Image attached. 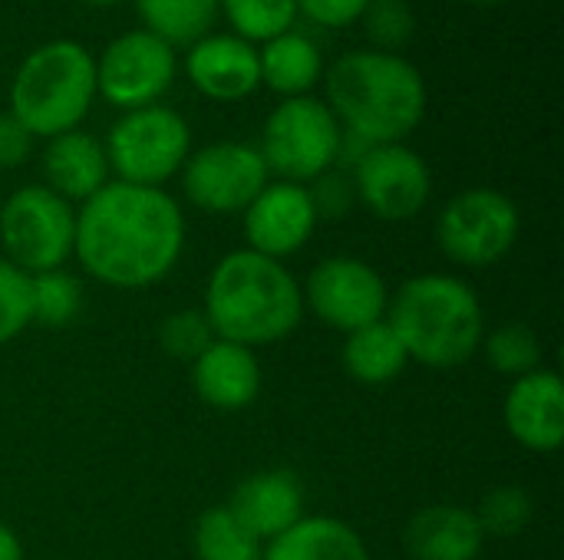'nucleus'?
Masks as SVG:
<instances>
[{
  "instance_id": "nucleus-1",
  "label": "nucleus",
  "mask_w": 564,
  "mask_h": 560,
  "mask_svg": "<svg viewBox=\"0 0 564 560\" xmlns=\"http://www.w3.org/2000/svg\"><path fill=\"white\" fill-rule=\"evenodd\" d=\"M185 248V218L162 188L106 182L76 211L73 254L106 287L142 290L172 274Z\"/></svg>"
},
{
  "instance_id": "nucleus-2",
  "label": "nucleus",
  "mask_w": 564,
  "mask_h": 560,
  "mask_svg": "<svg viewBox=\"0 0 564 560\" xmlns=\"http://www.w3.org/2000/svg\"><path fill=\"white\" fill-rule=\"evenodd\" d=\"M202 314L215 340L254 350L278 343L301 327L304 294L281 261L241 248L212 267Z\"/></svg>"
},
{
  "instance_id": "nucleus-3",
  "label": "nucleus",
  "mask_w": 564,
  "mask_h": 560,
  "mask_svg": "<svg viewBox=\"0 0 564 560\" xmlns=\"http://www.w3.org/2000/svg\"><path fill=\"white\" fill-rule=\"evenodd\" d=\"M327 109L370 145L403 142L426 116V83L400 53L350 50L327 69Z\"/></svg>"
},
{
  "instance_id": "nucleus-4",
  "label": "nucleus",
  "mask_w": 564,
  "mask_h": 560,
  "mask_svg": "<svg viewBox=\"0 0 564 560\" xmlns=\"http://www.w3.org/2000/svg\"><path fill=\"white\" fill-rule=\"evenodd\" d=\"M387 323L406 356L449 370L473 360L486 337V314L476 290L453 274H416L387 304Z\"/></svg>"
},
{
  "instance_id": "nucleus-5",
  "label": "nucleus",
  "mask_w": 564,
  "mask_h": 560,
  "mask_svg": "<svg viewBox=\"0 0 564 560\" xmlns=\"http://www.w3.org/2000/svg\"><path fill=\"white\" fill-rule=\"evenodd\" d=\"M96 99V59L76 40L36 46L10 83V116L36 139L73 132Z\"/></svg>"
},
{
  "instance_id": "nucleus-6",
  "label": "nucleus",
  "mask_w": 564,
  "mask_h": 560,
  "mask_svg": "<svg viewBox=\"0 0 564 560\" xmlns=\"http://www.w3.org/2000/svg\"><path fill=\"white\" fill-rule=\"evenodd\" d=\"M344 129L327 109V102L314 96L284 99L264 122L261 132V158L268 172L281 175V182H317L337 165Z\"/></svg>"
},
{
  "instance_id": "nucleus-7",
  "label": "nucleus",
  "mask_w": 564,
  "mask_h": 560,
  "mask_svg": "<svg viewBox=\"0 0 564 560\" xmlns=\"http://www.w3.org/2000/svg\"><path fill=\"white\" fill-rule=\"evenodd\" d=\"M76 241V211L46 185H23L0 205L3 257L23 274L59 271Z\"/></svg>"
},
{
  "instance_id": "nucleus-8",
  "label": "nucleus",
  "mask_w": 564,
  "mask_h": 560,
  "mask_svg": "<svg viewBox=\"0 0 564 560\" xmlns=\"http://www.w3.org/2000/svg\"><path fill=\"white\" fill-rule=\"evenodd\" d=\"M109 172L119 182L162 188L172 175L182 172L185 158L192 155V129L188 122L169 106H145L126 112L106 139Z\"/></svg>"
},
{
  "instance_id": "nucleus-9",
  "label": "nucleus",
  "mask_w": 564,
  "mask_h": 560,
  "mask_svg": "<svg viewBox=\"0 0 564 560\" xmlns=\"http://www.w3.org/2000/svg\"><path fill=\"white\" fill-rule=\"evenodd\" d=\"M519 208L499 188H466L436 218L440 251L459 267H492L519 241Z\"/></svg>"
},
{
  "instance_id": "nucleus-10",
  "label": "nucleus",
  "mask_w": 564,
  "mask_h": 560,
  "mask_svg": "<svg viewBox=\"0 0 564 560\" xmlns=\"http://www.w3.org/2000/svg\"><path fill=\"white\" fill-rule=\"evenodd\" d=\"M175 50L149 30L116 36L96 59V92L116 109H145L175 83Z\"/></svg>"
},
{
  "instance_id": "nucleus-11",
  "label": "nucleus",
  "mask_w": 564,
  "mask_h": 560,
  "mask_svg": "<svg viewBox=\"0 0 564 560\" xmlns=\"http://www.w3.org/2000/svg\"><path fill=\"white\" fill-rule=\"evenodd\" d=\"M268 182L271 172L261 152L248 142H212L192 152L182 165L185 198L208 215L245 211Z\"/></svg>"
},
{
  "instance_id": "nucleus-12",
  "label": "nucleus",
  "mask_w": 564,
  "mask_h": 560,
  "mask_svg": "<svg viewBox=\"0 0 564 560\" xmlns=\"http://www.w3.org/2000/svg\"><path fill=\"white\" fill-rule=\"evenodd\" d=\"M304 307L327 323L330 330L354 333L383 320L390 290L383 277L360 257H327L321 261L304 284Z\"/></svg>"
},
{
  "instance_id": "nucleus-13",
  "label": "nucleus",
  "mask_w": 564,
  "mask_h": 560,
  "mask_svg": "<svg viewBox=\"0 0 564 560\" xmlns=\"http://www.w3.org/2000/svg\"><path fill=\"white\" fill-rule=\"evenodd\" d=\"M354 191L380 221H410L426 208L433 175L423 155L403 142L370 145L354 165Z\"/></svg>"
},
{
  "instance_id": "nucleus-14",
  "label": "nucleus",
  "mask_w": 564,
  "mask_h": 560,
  "mask_svg": "<svg viewBox=\"0 0 564 560\" xmlns=\"http://www.w3.org/2000/svg\"><path fill=\"white\" fill-rule=\"evenodd\" d=\"M317 228V208L307 185L297 182H268L261 195L245 208V238L248 248L264 257L297 254Z\"/></svg>"
},
{
  "instance_id": "nucleus-15",
  "label": "nucleus",
  "mask_w": 564,
  "mask_h": 560,
  "mask_svg": "<svg viewBox=\"0 0 564 560\" xmlns=\"http://www.w3.org/2000/svg\"><path fill=\"white\" fill-rule=\"evenodd\" d=\"M502 419L509 436L529 452H555L564 439V383L555 370H535L512 380Z\"/></svg>"
},
{
  "instance_id": "nucleus-16",
  "label": "nucleus",
  "mask_w": 564,
  "mask_h": 560,
  "mask_svg": "<svg viewBox=\"0 0 564 560\" xmlns=\"http://www.w3.org/2000/svg\"><path fill=\"white\" fill-rule=\"evenodd\" d=\"M185 73L202 96L218 102H238L261 86L258 50L235 33H208L192 43Z\"/></svg>"
},
{
  "instance_id": "nucleus-17",
  "label": "nucleus",
  "mask_w": 564,
  "mask_h": 560,
  "mask_svg": "<svg viewBox=\"0 0 564 560\" xmlns=\"http://www.w3.org/2000/svg\"><path fill=\"white\" fill-rule=\"evenodd\" d=\"M258 541H274L304 518V488L288 469H264L241 479L225 505Z\"/></svg>"
},
{
  "instance_id": "nucleus-18",
  "label": "nucleus",
  "mask_w": 564,
  "mask_h": 560,
  "mask_svg": "<svg viewBox=\"0 0 564 560\" xmlns=\"http://www.w3.org/2000/svg\"><path fill=\"white\" fill-rule=\"evenodd\" d=\"M192 386L205 406L218 413H238L248 409L261 393V363L254 350L215 340L192 363Z\"/></svg>"
},
{
  "instance_id": "nucleus-19",
  "label": "nucleus",
  "mask_w": 564,
  "mask_h": 560,
  "mask_svg": "<svg viewBox=\"0 0 564 560\" xmlns=\"http://www.w3.org/2000/svg\"><path fill=\"white\" fill-rule=\"evenodd\" d=\"M403 545L413 560H476L486 535L473 508L426 505L406 521Z\"/></svg>"
},
{
  "instance_id": "nucleus-20",
  "label": "nucleus",
  "mask_w": 564,
  "mask_h": 560,
  "mask_svg": "<svg viewBox=\"0 0 564 560\" xmlns=\"http://www.w3.org/2000/svg\"><path fill=\"white\" fill-rule=\"evenodd\" d=\"M46 188L66 201H86L109 182V158L99 139L89 132H63L43 149Z\"/></svg>"
},
{
  "instance_id": "nucleus-21",
  "label": "nucleus",
  "mask_w": 564,
  "mask_h": 560,
  "mask_svg": "<svg viewBox=\"0 0 564 560\" xmlns=\"http://www.w3.org/2000/svg\"><path fill=\"white\" fill-rule=\"evenodd\" d=\"M261 560H370L364 538L340 518H301L268 541Z\"/></svg>"
},
{
  "instance_id": "nucleus-22",
  "label": "nucleus",
  "mask_w": 564,
  "mask_h": 560,
  "mask_svg": "<svg viewBox=\"0 0 564 560\" xmlns=\"http://www.w3.org/2000/svg\"><path fill=\"white\" fill-rule=\"evenodd\" d=\"M258 66H261V83L268 89L281 92L284 99H294L314 89V83L324 73V56L307 36L288 30L264 43V50L258 53Z\"/></svg>"
},
{
  "instance_id": "nucleus-23",
  "label": "nucleus",
  "mask_w": 564,
  "mask_h": 560,
  "mask_svg": "<svg viewBox=\"0 0 564 560\" xmlns=\"http://www.w3.org/2000/svg\"><path fill=\"white\" fill-rule=\"evenodd\" d=\"M340 363L350 380H357L364 386H383V383H393L406 370L410 356H406L403 343L397 340V333L390 330V323L377 320L370 327L347 333Z\"/></svg>"
},
{
  "instance_id": "nucleus-24",
  "label": "nucleus",
  "mask_w": 564,
  "mask_h": 560,
  "mask_svg": "<svg viewBox=\"0 0 564 560\" xmlns=\"http://www.w3.org/2000/svg\"><path fill=\"white\" fill-rule=\"evenodd\" d=\"M142 17V30L175 46H192L208 36L212 23L218 20L221 0H135Z\"/></svg>"
},
{
  "instance_id": "nucleus-25",
  "label": "nucleus",
  "mask_w": 564,
  "mask_h": 560,
  "mask_svg": "<svg viewBox=\"0 0 564 560\" xmlns=\"http://www.w3.org/2000/svg\"><path fill=\"white\" fill-rule=\"evenodd\" d=\"M261 541L225 508H208L195 521V558L198 560H261Z\"/></svg>"
},
{
  "instance_id": "nucleus-26",
  "label": "nucleus",
  "mask_w": 564,
  "mask_h": 560,
  "mask_svg": "<svg viewBox=\"0 0 564 560\" xmlns=\"http://www.w3.org/2000/svg\"><path fill=\"white\" fill-rule=\"evenodd\" d=\"M482 350L489 366L506 380H522L542 370V340L529 323H502L489 337H482Z\"/></svg>"
},
{
  "instance_id": "nucleus-27",
  "label": "nucleus",
  "mask_w": 564,
  "mask_h": 560,
  "mask_svg": "<svg viewBox=\"0 0 564 560\" xmlns=\"http://www.w3.org/2000/svg\"><path fill=\"white\" fill-rule=\"evenodd\" d=\"M33 323L46 330H63L83 314V284L69 271H43L30 277Z\"/></svg>"
},
{
  "instance_id": "nucleus-28",
  "label": "nucleus",
  "mask_w": 564,
  "mask_h": 560,
  "mask_svg": "<svg viewBox=\"0 0 564 560\" xmlns=\"http://www.w3.org/2000/svg\"><path fill=\"white\" fill-rule=\"evenodd\" d=\"M221 10L245 43H268L297 20V0H221Z\"/></svg>"
},
{
  "instance_id": "nucleus-29",
  "label": "nucleus",
  "mask_w": 564,
  "mask_h": 560,
  "mask_svg": "<svg viewBox=\"0 0 564 560\" xmlns=\"http://www.w3.org/2000/svg\"><path fill=\"white\" fill-rule=\"evenodd\" d=\"M532 518H535V502L519 485L492 488L476 508V521L486 538H519L532 525Z\"/></svg>"
},
{
  "instance_id": "nucleus-30",
  "label": "nucleus",
  "mask_w": 564,
  "mask_h": 560,
  "mask_svg": "<svg viewBox=\"0 0 564 560\" xmlns=\"http://www.w3.org/2000/svg\"><path fill=\"white\" fill-rule=\"evenodd\" d=\"M33 323L30 274L0 257V347L17 340Z\"/></svg>"
},
{
  "instance_id": "nucleus-31",
  "label": "nucleus",
  "mask_w": 564,
  "mask_h": 560,
  "mask_svg": "<svg viewBox=\"0 0 564 560\" xmlns=\"http://www.w3.org/2000/svg\"><path fill=\"white\" fill-rule=\"evenodd\" d=\"M360 20L367 26V36L383 53H397L400 46H406L416 30L413 7L406 0H370Z\"/></svg>"
},
{
  "instance_id": "nucleus-32",
  "label": "nucleus",
  "mask_w": 564,
  "mask_h": 560,
  "mask_svg": "<svg viewBox=\"0 0 564 560\" xmlns=\"http://www.w3.org/2000/svg\"><path fill=\"white\" fill-rule=\"evenodd\" d=\"M159 343L165 353H172L175 360H188L195 363L212 343H215V333L205 320L202 310H175L162 320L159 327Z\"/></svg>"
},
{
  "instance_id": "nucleus-33",
  "label": "nucleus",
  "mask_w": 564,
  "mask_h": 560,
  "mask_svg": "<svg viewBox=\"0 0 564 560\" xmlns=\"http://www.w3.org/2000/svg\"><path fill=\"white\" fill-rule=\"evenodd\" d=\"M370 0H297V13L311 17L314 23L327 26V30H344L354 26Z\"/></svg>"
},
{
  "instance_id": "nucleus-34",
  "label": "nucleus",
  "mask_w": 564,
  "mask_h": 560,
  "mask_svg": "<svg viewBox=\"0 0 564 560\" xmlns=\"http://www.w3.org/2000/svg\"><path fill=\"white\" fill-rule=\"evenodd\" d=\"M33 135L10 116L0 112V168H17L30 158Z\"/></svg>"
},
{
  "instance_id": "nucleus-35",
  "label": "nucleus",
  "mask_w": 564,
  "mask_h": 560,
  "mask_svg": "<svg viewBox=\"0 0 564 560\" xmlns=\"http://www.w3.org/2000/svg\"><path fill=\"white\" fill-rule=\"evenodd\" d=\"M311 198H314V208H317V218H337L347 211L354 191L350 185L340 178V175H321L317 178V188H311Z\"/></svg>"
},
{
  "instance_id": "nucleus-36",
  "label": "nucleus",
  "mask_w": 564,
  "mask_h": 560,
  "mask_svg": "<svg viewBox=\"0 0 564 560\" xmlns=\"http://www.w3.org/2000/svg\"><path fill=\"white\" fill-rule=\"evenodd\" d=\"M0 560H23V545L10 525H0Z\"/></svg>"
},
{
  "instance_id": "nucleus-37",
  "label": "nucleus",
  "mask_w": 564,
  "mask_h": 560,
  "mask_svg": "<svg viewBox=\"0 0 564 560\" xmlns=\"http://www.w3.org/2000/svg\"><path fill=\"white\" fill-rule=\"evenodd\" d=\"M463 3H479V7H492V3H509V0H463Z\"/></svg>"
},
{
  "instance_id": "nucleus-38",
  "label": "nucleus",
  "mask_w": 564,
  "mask_h": 560,
  "mask_svg": "<svg viewBox=\"0 0 564 560\" xmlns=\"http://www.w3.org/2000/svg\"><path fill=\"white\" fill-rule=\"evenodd\" d=\"M86 3H96V7H109V3H122V0H86Z\"/></svg>"
}]
</instances>
